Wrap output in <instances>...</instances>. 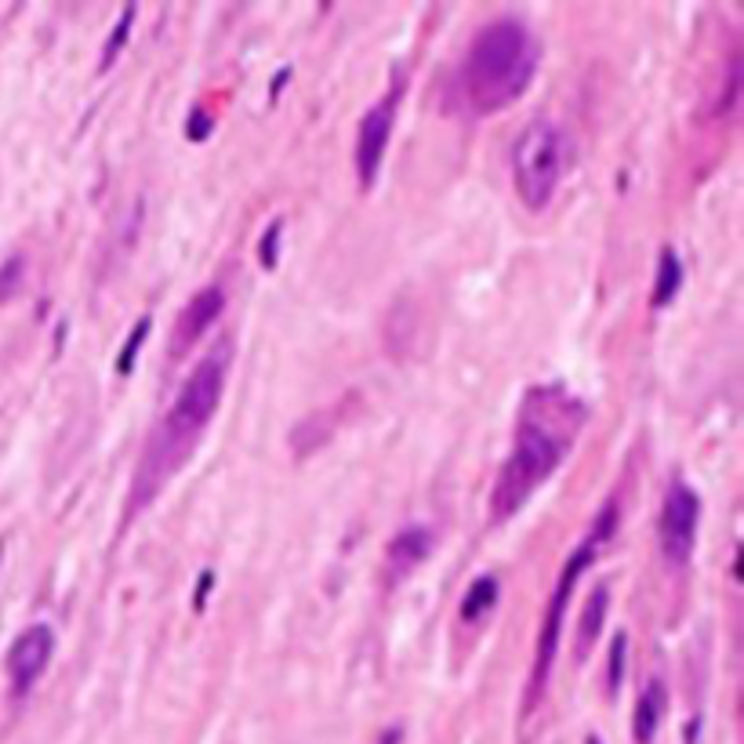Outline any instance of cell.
Returning <instances> with one entry per match:
<instances>
[{"mask_svg": "<svg viewBox=\"0 0 744 744\" xmlns=\"http://www.w3.org/2000/svg\"><path fill=\"white\" fill-rule=\"evenodd\" d=\"M581 425H585V407L567 389L538 385L527 392L512 436V454L501 465L490 498L494 519H512L541 483H549V476L563 465L578 440Z\"/></svg>", "mask_w": 744, "mask_h": 744, "instance_id": "cell-1", "label": "cell"}, {"mask_svg": "<svg viewBox=\"0 0 744 744\" xmlns=\"http://www.w3.org/2000/svg\"><path fill=\"white\" fill-rule=\"evenodd\" d=\"M229 363H233V342H218L204 360L196 363L186 382H182L171 411L153 429L146 451H142V461H138L135 469V483H131L128 512L146 509L149 501L175 480L178 469L193 458V451L204 440L207 425L215 418L218 403H222Z\"/></svg>", "mask_w": 744, "mask_h": 744, "instance_id": "cell-2", "label": "cell"}, {"mask_svg": "<svg viewBox=\"0 0 744 744\" xmlns=\"http://www.w3.org/2000/svg\"><path fill=\"white\" fill-rule=\"evenodd\" d=\"M541 44L519 19H494L472 37L461 62V98L469 113L490 117L509 109L538 73Z\"/></svg>", "mask_w": 744, "mask_h": 744, "instance_id": "cell-3", "label": "cell"}, {"mask_svg": "<svg viewBox=\"0 0 744 744\" xmlns=\"http://www.w3.org/2000/svg\"><path fill=\"white\" fill-rule=\"evenodd\" d=\"M570 167V142L559 124L552 120H530L519 131V138L509 149V171L519 200L530 211H545L556 196L559 182Z\"/></svg>", "mask_w": 744, "mask_h": 744, "instance_id": "cell-4", "label": "cell"}, {"mask_svg": "<svg viewBox=\"0 0 744 744\" xmlns=\"http://www.w3.org/2000/svg\"><path fill=\"white\" fill-rule=\"evenodd\" d=\"M614 527H617V509L614 505H607L603 516L596 519L592 534L581 541L578 549L570 552L567 567H563V574H559L556 592H552V603H549V614H545V625H541V632H538V654H534V672H530V686H527V708L538 705V697L545 694V683H549L552 665H556V650H559V636H563V614H567L570 588L578 585L581 574L592 567V559H596V552L610 541Z\"/></svg>", "mask_w": 744, "mask_h": 744, "instance_id": "cell-5", "label": "cell"}, {"mask_svg": "<svg viewBox=\"0 0 744 744\" xmlns=\"http://www.w3.org/2000/svg\"><path fill=\"white\" fill-rule=\"evenodd\" d=\"M697 523H701V501L690 483L676 480L668 487L661 519H657V541L668 567H686L697 545Z\"/></svg>", "mask_w": 744, "mask_h": 744, "instance_id": "cell-6", "label": "cell"}, {"mask_svg": "<svg viewBox=\"0 0 744 744\" xmlns=\"http://www.w3.org/2000/svg\"><path fill=\"white\" fill-rule=\"evenodd\" d=\"M396 109H400V88H392L389 95L363 113L360 131H356V178L363 189H371L382 171L385 149H389L392 124H396Z\"/></svg>", "mask_w": 744, "mask_h": 744, "instance_id": "cell-7", "label": "cell"}, {"mask_svg": "<svg viewBox=\"0 0 744 744\" xmlns=\"http://www.w3.org/2000/svg\"><path fill=\"white\" fill-rule=\"evenodd\" d=\"M51 654H55V632H51L44 621L22 628L15 643H11L8 657H4V668H8L11 679V694L26 697L37 686V679L44 676Z\"/></svg>", "mask_w": 744, "mask_h": 744, "instance_id": "cell-8", "label": "cell"}, {"mask_svg": "<svg viewBox=\"0 0 744 744\" xmlns=\"http://www.w3.org/2000/svg\"><path fill=\"white\" fill-rule=\"evenodd\" d=\"M222 309H226V291H222V287L211 284V287H204V291H196L193 298L182 305V313H178V320H175L171 353L186 356L189 349L200 342V334H204L207 327H211L218 316H222Z\"/></svg>", "mask_w": 744, "mask_h": 744, "instance_id": "cell-9", "label": "cell"}, {"mask_svg": "<svg viewBox=\"0 0 744 744\" xmlns=\"http://www.w3.org/2000/svg\"><path fill=\"white\" fill-rule=\"evenodd\" d=\"M432 545H436V534H432V527L411 523V527L396 530V538L385 545V567H389V578L403 581L411 570H418L421 563L429 559Z\"/></svg>", "mask_w": 744, "mask_h": 744, "instance_id": "cell-10", "label": "cell"}, {"mask_svg": "<svg viewBox=\"0 0 744 744\" xmlns=\"http://www.w3.org/2000/svg\"><path fill=\"white\" fill-rule=\"evenodd\" d=\"M665 683H647L643 686V694H639V705H636V741L639 744H650L657 734V726H661V719H665Z\"/></svg>", "mask_w": 744, "mask_h": 744, "instance_id": "cell-11", "label": "cell"}, {"mask_svg": "<svg viewBox=\"0 0 744 744\" xmlns=\"http://www.w3.org/2000/svg\"><path fill=\"white\" fill-rule=\"evenodd\" d=\"M683 262H679V255L672 251V247H665L661 251V262H657V280H654V298H650V305L654 309H665L672 298L679 294V287H683Z\"/></svg>", "mask_w": 744, "mask_h": 744, "instance_id": "cell-12", "label": "cell"}, {"mask_svg": "<svg viewBox=\"0 0 744 744\" xmlns=\"http://www.w3.org/2000/svg\"><path fill=\"white\" fill-rule=\"evenodd\" d=\"M607 607H610V592L607 585H599L592 596H588L585 610H581V628H578V654L585 657L588 650H592V643H596L599 628H603V617H607Z\"/></svg>", "mask_w": 744, "mask_h": 744, "instance_id": "cell-13", "label": "cell"}, {"mask_svg": "<svg viewBox=\"0 0 744 744\" xmlns=\"http://www.w3.org/2000/svg\"><path fill=\"white\" fill-rule=\"evenodd\" d=\"M498 599V578H476L469 588V596L461 599V621H480Z\"/></svg>", "mask_w": 744, "mask_h": 744, "instance_id": "cell-14", "label": "cell"}, {"mask_svg": "<svg viewBox=\"0 0 744 744\" xmlns=\"http://www.w3.org/2000/svg\"><path fill=\"white\" fill-rule=\"evenodd\" d=\"M149 327H153V316H142V320L135 324V331L128 334V342H124V349H120V356H117V374H120V378H128L131 367H135L138 349H142V342L149 338Z\"/></svg>", "mask_w": 744, "mask_h": 744, "instance_id": "cell-15", "label": "cell"}, {"mask_svg": "<svg viewBox=\"0 0 744 744\" xmlns=\"http://www.w3.org/2000/svg\"><path fill=\"white\" fill-rule=\"evenodd\" d=\"M131 22H135V4H124V11H120V22H117V30H113V37H109V48L102 51V69H109L113 62H117L120 48L128 44Z\"/></svg>", "mask_w": 744, "mask_h": 744, "instance_id": "cell-16", "label": "cell"}, {"mask_svg": "<svg viewBox=\"0 0 744 744\" xmlns=\"http://www.w3.org/2000/svg\"><path fill=\"white\" fill-rule=\"evenodd\" d=\"M280 233H284V218H273V222H269V229L262 233V247H258L262 269H273V265H276V247H280Z\"/></svg>", "mask_w": 744, "mask_h": 744, "instance_id": "cell-17", "label": "cell"}, {"mask_svg": "<svg viewBox=\"0 0 744 744\" xmlns=\"http://www.w3.org/2000/svg\"><path fill=\"white\" fill-rule=\"evenodd\" d=\"M19 287H22V258H8V262L0 265V305L8 302Z\"/></svg>", "mask_w": 744, "mask_h": 744, "instance_id": "cell-18", "label": "cell"}, {"mask_svg": "<svg viewBox=\"0 0 744 744\" xmlns=\"http://www.w3.org/2000/svg\"><path fill=\"white\" fill-rule=\"evenodd\" d=\"M625 650H628V636L617 632L614 643H610V694H617L621 686V672H625Z\"/></svg>", "mask_w": 744, "mask_h": 744, "instance_id": "cell-19", "label": "cell"}, {"mask_svg": "<svg viewBox=\"0 0 744 744\" xmlns=\"http://www.w3.org/2000/svg\"><path fill=\"white\" fill-rule=\"evenodd\" d=\"M211 581H215V574H211V570H204V574H200V588H196V610H200V607H204V603H207V592H211Z\"/></svg>", "mask_w": 744, "mask_h": 744, "instance_id": "cell-20", "label": "cell"}, {"mask_svg": "<svg viewBox=\"0 0 744 744\" xmlns=\"http://www.w3.org/2000/svg\"><path fill=\"white\" fill-rule=\"evenodd\" d=\"M0 559H4V545H0Z\"/></svg>", "mask_w": 744, "mask_h": 744, "instance_id": "cell-21", "label": "cell"}]
</instances>
